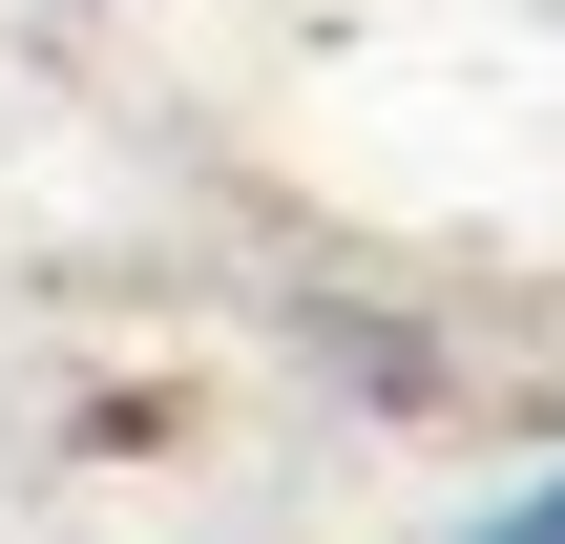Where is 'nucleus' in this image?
I'll use <instances>...</instances> for the list:
<instances>
[{"label": "nucleus", "mask_w": 565, "mask_h": 544, "mask_svg": "<svg viewBox=\"0 0 565 544\" xmlns=\"http://www.w3.org/2000/svg\"><path fill=\"white\" fill-rule=\"evenodd\" d=\"M461 544H565V461H545V482H503V503H482Z\"/></svg>", "instance_id": "obj_1"}]
</instances>
